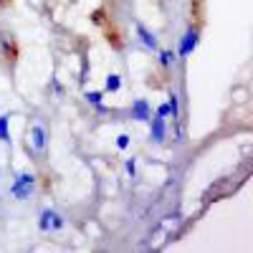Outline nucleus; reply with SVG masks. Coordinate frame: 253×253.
<instances>
[{"label": "nucleus", "instance_id": "17", "mask_svg": "<svg viewBox=\"0 0 253 253\" xmlns=\"http://www.w3.org/2000/svg\"><path fill=\"white\" fill-rule=\"evenodd\" d=\"M167 104H170V109H172V119H180V104H177V94L175 91L170 94V101Z\"/></svg>", "mask_w": 253, "mask_h": 253}, {"label": "nucleus", "instance_id": "3", "mask_svg": "<svg viewBox=\"0 0 253 253\" xmlns=\"http://www.w3.org/2000/svg\"><path fill=\"white\" fill-rule=\"evenodd\" d=\"M33 190H36V175L31 172H18L15 180L10 182V195L15 200H28Z\"/></svg>", "mask_w": 253, "mask_h": 253}, {"label": "nucleus", "instance_id": "20", "mask_svg": "<svg viewBox=\"0 0 253 253\" xmlns=\"http://www.w3.org/2000/svg\"><path fill=\"white\" fill-rule=\"evenodd\" d=\"M157 114H160V117H165V119H170V117H172L170 104H160V107H157Z\"/></svg>", "mask_w": 253, "mask_h": 253}, {"label": "nucleus", "instance_id": "10", "mask_svg": "<svg viewBox=\"0 0 253 253\" xmlns=\"http://www.w3.org/2000/svg\"><path fill=\"white\" fill-rule=\"evenodd\" d=\"M137 36H139V43L144 46V48H150V51H160V41H157V36L147 28L144 23H137Z\"/></svg>", "mask_w": 253, "mask_h": 253}, {"label": "nucleus", "instance_id": "6", "mask_svg": "<svg viewBox=\"0 0 253 253\" xmlns=\"http://www.w3.org/2000/svg\"><path fill=\"white\" fill-rule=\"evenodd\" d=\"M28 147H33V150H36V152H41V155L46 152V147H48V137H46V126L41 124V122H36V124L31 126V142H28Z\"/></svg>", "mask_w": 253, "mask_h": 253}, {"label": "nucleus", "instance_id": "14", "mask_svg": "<svg viewBox=\"0 0 253 253\" xmlns=\"http://www.w3.org/2000/svg\"><path fill=\"white\" fill-rule=\"evenodd\" d=\"M8 122H10V117H8V114H0V142H5V144H10V129H8Z\"/></svg>", "mask_w": 253, "mask_h": 253}, {"label": "nucleus", "instance_id": "16", "mask_svg": "<svg viewBox=\"0 0 253 253\" xmlns=\"http://www.w3.org/2000/svg\"><path fill=\"white\" fill-rule=\"evenodd\" d=\"M84 99H86L89 104H94V107H99V104L104 101V91H86V94H84Z\"/></svg>", "mask_w": 253, "mask_h": 253}, {"label": "nucleus", "instance_id": "4", "mask_svg": "<svg viewBox=\"0 0 253 253\" xmlns=\"http://www.w3.org/2000/svg\"><path fill=\"white\" fill-rule=\"evenodd\" d=\"M243 180H246V177H238L236 182H233V180H220V182H215L213 187H208V190H205L203 200H205V203H210V200H223V198L230 193V190H236Z\"/></svg>", "mask_w": 253, "mask_h": 253}, {"label": "nucleus", "instance_id": "18", "mask_svg": "<svg viewBox=\"0 0 253 253\" xmlns=\"http://www.w3.org/2000/svg\"><path fill=\"white\" fill-rule=\"evenodd\" d=\"M124 167H126V175H129V177H137V160H134V157L126 160Z\"/></svg>", "mask_w": 253, "mask_h": 253}, {"label": "nucleus", "instance_id": "13", "mask_svg": "<svg viewBox=\"0 0 253 253\" xmlns=\"http://www.w3.org/2000/svg\"><path fill=\"white\" fill-rule=\"evenodd\" d=\"M119 89H122V76H119V74H109L107 81H104V91H112V94H114V91H119Z\"/></svg>", "mask_w": 253, "mask_h": 253}, {"label": "nucleus", "instance_id": "12", "mask_svg": "<svg viewBox=\"0 0 253 253\" xmlns=\"http://www.w3.org/2000/svg\"><path fill=\"white\" fill-rule=\"evenodd\" d=\"M205 0H190V20H203Z\"/></svg>", "mask_w": 253, "mask_h": 253}, {"label": "nucleus", "instance_id": "8", "mask_svg": "<svg viewBox=\"0 0 253 253\" xmlns=\"http://www.w3.org/2000/svg\"><path fill=\"white\" fill-rule=\"evenodd\" d=\"M165 122L167 119L160 117V114H152L150 117V142H155V144H162L165 142V137H167V124Z\"/></svg>", "mask_w": 253, "mask_h": 253}, {"label": "nucleus", "instance_id": "2", "mask_svg": "<svg viewBox=\"0 0 253 253\" xmlns=\"http://www.w3.org/2000/svg\"><path fill=\"white\" fill-rule=\"evenodd\" d=\"M200 33H203V20H190V26L185 31V36L180 38V48H177V58H187L200 43Z\"/></svg>", "mask_w": 253, "mask_h": 253}, {"label": "nucleus", "instance_id": "5", "mask_svg": "<svg viewBox=\"0 0 253 253\" xmlns=\"http://www.w3.org/2000/svg\"><path fill=\"white\" fill-rule=\"evenodd\" d=\"M38 228L43 230V233H56V230H61L63 228V215L58 213V210H53V208H46L43 213H41V218H38Z\"/></svg>", "mask_w": 253, "mask_h": 253}, {"label": "nucleus", "instance_id": "15", "mask_svg": "<svg viewBox=\"0 0 253 253\" xmlns=\"http://www.w3.org/2000/svg\"><path fill=\"white\" fill-rule=\"evenodd\" d=\"M89 20H91L94 26H99V28H101V26H104V23H107V20H109V18H107V8H96V10H94V13L89 15Z\"/></svg>", "mask_w": 253, "mask_h": 253}, {"label": "nucleus", "instance_id": "21", "mask_svg": "<svg viewBox=\"0 0 253 253\" xmlns=\"http://www.w3.org/2000/svg\"><path fill=\"white\" fill-rule=\"evenodd\" d=\"M13 5V0H0V10H5V8H10Z\"/></svg>", "mask_w": 253, "mask_h": 253}, {"label": "nucleus", "instance_id": "1", "mask_svg": "<svg viewBox=\"0 0 253 253\" xmlns=\"http://www.w3.org/2000/svg\"><path fill=\"white\" fill-rule=\"evenodd\" d=\"M0 56H3V63H5V69L13 71L15 69V63L20 58V43H18V38L8 31H0Z\"/></svg>", "mask_w": 253, "mask_h": 253}, {"label": "nucleus", "instance_id": "7", "mask_svg": "<svg viewBox=\"0 0 253 253\" xmlns=\"http://www.w3.org/2000/svg\"><path fill=\"white\" fill-rule=\"evenodd\" d=\"M101 31H104V41H107L114 51H122V48H124V36H122V31L112 23V18L101 26Z\"/></svg>", "mask_w": 253, "mask_h": 253}, {"label": "nucleus", "instance_id": "11", "mask_svg": "<svg viewBox=\"0 0 253 253\" xmlns=\"http://www.w3.org/2000/svg\"><path fill=\"white\" fill-rule=\"evenodd\" d=\"M160 56H157V63H160V69L165 71V74H170L172 69H175V61H177V53L175 51H170V48H162V51H157Z\"/></svg>", "mask_w": 253, "mask_h": 253}, {"label": "nucleus", "instance_id": "19", "mask_svg": "<svg viewBox=\"0 0 253 253\" xmlns=\"http://www.w3.org/2000/svg\"><path fill=\"white\" fill-rule=\"evenodd\" d=\"M129 142H132L129 134H119V137H117V147H119V150H126V147H129Z\"/></svg>", "mask_w": 253, "mask_h": 253}, {"label": "nucleus", "instance_id": "9", "mask_svg": "<svg viewBox=\"0 0 253 253\" xmlns=\"http://www.w3.org/2000/svg\"><path fill=\"white\" fill-rule=\"evenodd\" d=\"M129 117H132L134 122H150L152 109H150V104H147V99H134V101H132Z\"/></svg>", "mask_w": 253, "mask_h": 253}]
</instances>
